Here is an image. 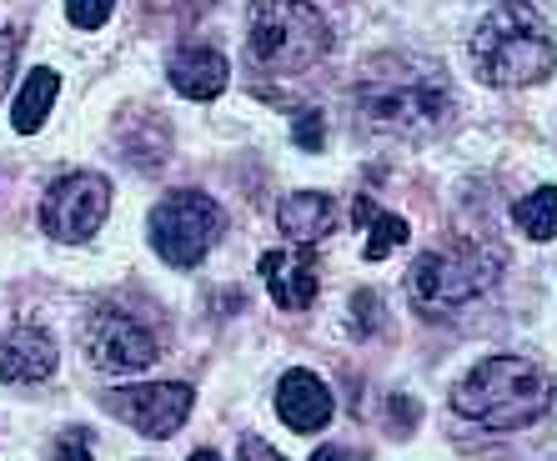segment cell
Listing matches in <instances>:
<instances>
[{"label": "cell", "instance_id": "d6986e66", "mask_svg": "<svg viewBox=\"0 0 557 461\" xmlns=\"http://www.w3.org/2000/svg\"><path fill=\"white\" fill-rule=\"evenodd\" d=\"M292 136H297L301 151H322V141H326L322 111H297V121H292Z\"/></svg>", "mask_w": 557, "mask_h": 461}, {"label": "cell", "instance_id": "5b68a950", "mask_svg": "<svg viewBox=\"0 0 557 461\" xmlns=\"http://www.w3.org/2000/svg\"><path fill=\"white\" fill-rule=\"evenodd\" d=\"M507 257L493 241H447L442 251L417 257L407 271V291L422 311H457L467 301H478L482 291H493L503 276Z\"/></svg>", "mask_w": 557, "mask_h": 461}, {"label": "cell", "instance_id": "9c48e42d", "mask_svg": "<svg viewBox=\"0 0 557 461\" xmlns=\"http://www.w3.org/2000/svg\"><path fill=\"white\" fill-rule=\"evenodd\" d=\"M196 391L182 382H156V386H121V391H106V411L121 416L126 426H136L141 436H171L182 432V422L191 416Z\"/></svg>", "mask_w": 557, "mask_h": 461}, {"label": "cell", "instance_id": "ba28073f", "mask_svg": "<svg viewBox=\"0 0 557 461\" xmlns=\"http://www.w3.org/2000/svg\"><path fill=\"white\" fill-rule=\"evenodd\" d=\"M81 341H86V357H91L96 372H146L156 361V351H161L151 326H141L136 316H126L116 307L91 311Z\"/></svg>", "mask_w": 557, "mask_h": 461}, {"label": "cell", "instance_id": "6da1fadb", "mask_svg": "<svg viewBox=\"0 0 557 461\" xmlns=\"http://www.w3.org/2000/svg\"><path fill=\"white\" fill-rule=\"evenodd\" d=\"M357 111L376 136H397V141H432L453 126L457 96L453 80L428 55L387 51L362 65L357 76Z\"/></svg>", "mask_w": 557, "mask_h": 461}, {"label": "cell", "instance_id": "30bf717a", "mask_svg": "<svg viewBox=\"0 0 557 461\" xmlns=\"http://www.w3.org/2000/svg\"><path fill=\"white\" fill-rule=\"evenodd\" d=\"M51 372H55V341H51V332H46V326H30V321L11 326V332H5V341H0V382L36 386V382H46Z\"/></svg>", "mask_w": 557, "mask_h": 461}, {"label": "cell", "instance_id": "5bb4252c", "mask_svg": "<svg viewBox=\"0 0 557 461\" xmlns=\"http://www.w3.org/2000/svg\"><path fill=\"white\" fill-rule=\"evenodd\" d=\"M276 226L292 246H317L337 230V201L326 191H297L276 205Z\"/></svg>", "mask_w": 557, "mask_h": 461}, {"label": "cell", "instance_id": "8992f818", "mask_svg": "<svg viewBox=\"0 0 557 461\" xmlns=\"http://www.w3.org/2000/svg\"><path fill=\"white\" fill-rule=\"evenodd\" d=\"M221 230H226V216L201 191H171L151 211V246L161 251L166 266H182V271L207 257L211 246L221 241Z\"/></svg>", "mask_w": 557, "mask_h": 461}, {"label": "cell", "instance_id": "cb8c5ba5", "mask_svg": "<svg viewBox=\"0 0 557 461\" xmlns=\"http://www.w3.org/2000/svg\"><path fill=\"white\" fill-rule=\"evenodd\" d=\"M236 461H282V451H276V447H267L261 436H247V441L236 447Z\"/></svg>", "mask_w": 557, "mask_h": 461}, {"label": "cell", "instance_id": "2e32d148", "mask_svg": "<svg viewBox=\"0 0 557 461\" xmlns=\"http://www.w3.org/2000/svg\"><path fill=\"white\" fill-rule=\"evenodd\" d=\"M351 216H357V226H372L367 230V246H362V257L367 261H382V257H392L397 246L407 241V221L403 216H392V211H376L367 196H357V205H351Z\"/></svg>", "mask_w": 557, "mask_h": 461}, {"label": "cell", "instance_id": "7a4b0ae2", "mask_svg": "<svg viewBox=\"0 0 557 461\" xmlns=\"http://www.w3.org/2000/svg\"><path fill=\"white\" fill-rule=\"evenodd\" d=\"M472 65L497 90L547 80L557 71V46L543 11L528 0H497L472 30Z\"/></svg>", "mask_w": 557, "mask_h": 461}, {"label": "cell", "instance_id": "7c38bea8", "mask_svg": "<svg viewBox=\"0 0 557 461\" xmlns=\"http://www.w3.org/2000/svg\"><path fill=\"white\" fill-rule=\"evenodd\" d=\"M166 80L186 101H216L221 90H226V80H232V65H226L221 51H211V46H182L166 61Z\"/></svg>", "mask_w": 557, "mask_h": 461}, {"label": "cell", "instance_id": "484cf974", "mask_svg": "<svg viewBox=\"0 0 557 461\" xmlns=\"http://www.w3.org/2000/svg\"><path fill=\"white\" fill-rule=\"evenodd\" d=\"M191 461H221L216 451H191Z\"/></svg>", "mask_w": 557, "mask_h": 461}, {"label": "cell", "instance_id": "277c9868", "mask_svg": "<svg viewBox=\"0 0 557 461\" xmlns=\"http://www.w3.org/2000/svg\"><path fill=\"white\" fill-rule=\"evenodd\" d=\"M332 51V26L311 0H251L247 55L267 76H301Z\"/></svg>", "mask_w": 557, "mask_h": 461}, {"label": "cell", "instance_id": "4fadbf2b", "mask_svg": "<svg viewBox=\"0 0 557 461\" xmlns=\"http://www.w3.org/2000/svg\"><path fill=\"white\" fill-rule=\"evenodd\" d=\"M276 411L292 432H322L332 422V391H326L322 376L311 372H286L282 386H276Z\"/></svg>", "mask_w": 557, "mask_h": 461}, {"label": "cell", "instance_id": "7402d4cb", "mask_svg": "<svg viewBox=\"0 0 557 461\" xmlns=\"http://www.w3.org/2000/svg\"><path fill=\"white\" fill-rule=\"evenodd\" d=\"M15 55H21V30L5 26L0 30V90H5V80H11V71H15Z\"/></svg>", "mask_w": 557, "mask_h": 461}, {"label": "cell", "instance_id": "9a60e30c", "mask_svg": "<svg viewBox=\"0 0 557 461\" xmlns=\"http://www.w3.org/2000/svg\"><path fill=\"white\" fill-rule=\"evenodd\" d=\"M55 90H61L55 71H30L26 76V86L15 96V111H11V126L21 130V136H36V130L46 126V115H51V105H55Z\"/></svg>", "mask_w": 557, "mask_h": 461}, {"label": "cell", "instance_id": "44dd1931", "mask_svg": "<svg viewBox=\"0 0 557 461\" xmlns=\"http://www.w3.org/2000/svg\"><path fill=\"white\" fill-rule=\"evenodd\" d=\"M417 416H422V411H417V401L412 397H392V407H387V426H392V432H412V426H417Z\"/></svg>", "mask_w": 557, "mask_h": 461}, {"label": "cell", "instance_id": "ffe728a7", "mask_svg": "<svg viewBox=\"0 0 557 461\" xmlns=\"http://www.w3.org/2000/svg\"><path fill=\"white\" fill-rule=\"evenodd\" d=\"M351 316H357V326H362V332H376V321H382V301H376V291H357V296H351Z\"/></svg>", "mask_w": 557, "mask_h": 461}, {"label": "cell", "instance_id": "603a6c76", "mask_svg": "<svg viewBox=\"0 0 557 461\" xmlns=\"http://www.w3.org/2000/svg\"><path fill=\"white\" fill-rule=\"evenodd\" d=\"M55 461H91V451H86V432H65L61 447H55Z\"/></svg>", "mask_w": 557, "mask_h": 461}, {"label": "cell", "instance_id": "ac0fdd59", "mask_svg": "<svg viewBox=\"0 0 557 461\" xmlns=\"http://www.w3.org/2000/svg\"><path fill=\"white\" fill-rule=\"evenodd\" d=\"M116 11V0H65V15H71V26L81 30H101Z\"/></svg>", "mask_w": 557, "mask_h": 461}, {"label": "cell", "instance_id": "52a82bcc", "mask_svg": "<svg viewBox=\"0 0 557 461\" xmlns=\"http://www.w3.org/2000/svg\"><path fill=\"white\" fill-rule=\"evenodd\" d=\"M106 211H111V180L96 176V171H71L40 201V230L65 246L91 241L96 230H101Z\"/></svg>", "mask_w": 557, "mask_h": 461}, {"label": "cell", "instance_id": "d4e9b609", "mask_svg": "<svg viewBox=\"0 0 557 461\" xmlns=\"http://www.w3.org/2000/svg\"><path fill=\"white\" fill-rule=\"evenodd\" d=\"M311 461H362V451H351V447H322V451H311Z\"/></svg>", "mask_w": 557, "mask_h": 461}, {"label": "cell", "instance_id": "e0dca14e", "mask_svg": "<svg viewBox=\"0 0 557 461\" xmlns=\"http://www.w3.org/2000/svg\"><path fill=\"white\" fill-rule=\"evenodd\" d=\"M512 216H518L522 236H532V241H553L557 236V186H537L528 201L512 205Z\"/></svg>", "mask_w": 557, "mask_h": 461}, {"label": "cell", "instance_id": "8fae6325", "mask_svg": "<svg viewBox=\"0 0 557 461\" xmlns=\"http://www.w3.org/2000/svg\"><path fill=\"white\" fill-rule=\"evenodd\" d=\"M261 282L272 291V301L282 311H307L317 301V261H311V246L297 251H267L261 257Z\"/></svg>", "mask_w": 557, "mask_h": 461}, {"label": "cell", "instance_id": "3957f363", "mask_svg": "<svg viewBox=\"0 0 557 461\" xmlns=\"http://www.w3.org/2000/svg\"><path fill=\"white\" fill-rule=\"evenodd\" d=\"M553 407V376L528 357H487L453 386V411L487 432H522Z\"/></svg>", "mask_w": 557, "mask_h": 461}]
</instances>
